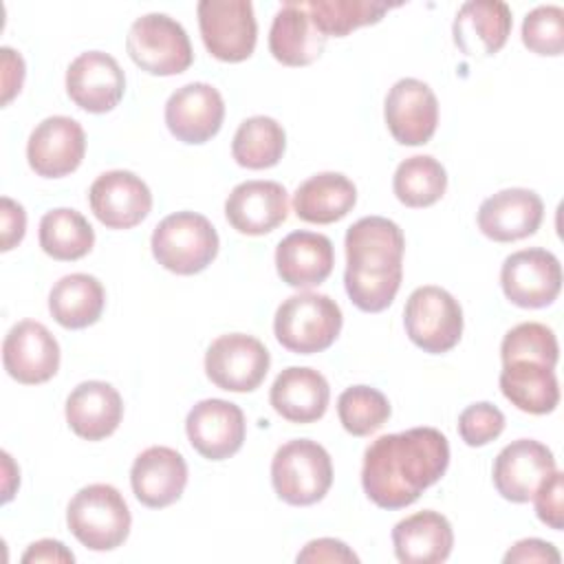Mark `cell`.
<instances>
[{
    "mask_svg": "<svg viewBox=\"0 0 564 564\" xmlns=\"http://www.w3.org/2000/svg\"><path fill=\"white\" fill-rule=\"evenodd\" d=\"M449 465L447 436L436 427L383 434L364 452L361 487L381 509H403L438 482Z\"/></svg>",
    "mask_w": 564,
    "mask_h": 564,
    "instance_id": "obj_1",
    "label": "cell"
},
{
    "mask_svg": "<svg viewBox=\"0 0 564 564\" xmlns=\"http://www.w3.org/2000/svg\"><path fill=\"white\" fill-rule=\"evenodd\" d=\"M344 247V286L350 302L364 313L386 311L403 278L401 227L383 216H364L348 227Z\"/></svg>",
    "mask_w": 564,
    "mask_h": 564,
    "instance_id": "obj_2",
    "label": "cell"
},
{
    "mask_svg": "<svg viewBox=\"0 0 564 564\" xmlns=\"http://www.w3.org/2000/svg\"><path fill=\"white\" fill-rule=\"evenodd\" d=\"M341 308L324 293H295L286 297L273 317L278 341L297 355L326 350L341 330Z\"/></svg>",
    "mask_w": 564,
    "mask_h": 564,
    "instance_id": "obj_3",
    "label": "cell"
},
{
    "mask_svg": "<svg viewBox=\"0 0 564 564\" xmlns=\"http://www.w3.org/2000/svg\"><path fill=\"white\" fill-rule=\"evenodd\" d=\"M66 524L70 533L90 551H112L130 533V509L112 485L95 482L82 487L68 502Z\"/></svg>",
    "mask_w": 564,
    "mask_h": 564,
    "instance_id": "obj_4",
    "label": "cell"
},
{
    "mask_svg": "<svg viewBox=\"0 0 564 564\" xmlns=\"http://www.w3.org/2000/svg\"><path fill=\"white\" fill-rule=\"evenodd\" d=\"M218 245L214 225L196 212L165 216L150 240L154 260L178 275H194L207 269L218 253Z\"/></svg>",
    "mask_w": 564,
    "mask_h": 564,
    "instance_id": "obj_5",
    "label": "cell"
},
{
    "mask_svg": "<svg viewBox=\"0 0 564 564\" xmlns=\"http://www.w3.org/2000/svg\"><path fill=\"white\" fill-rule=\"evenodd\" d=\"M271 482L280 500L293 507L319 502L333 485L328 452L311 441L295 438L278 447L271 460Z\"/></svg>",
    "mask_w": 564,
    "mask_h": 564,
    "instance_id": "obj_6",
    "label": "cell"
},
{
    "mask_svg": "<svg viewBox=\"0 0 564 564\" xmlns=\"http://www.w3.org/2000/svg\"><path fill=\"white\" fill-rule=\"evenodd\" d=\"M130 59L145 73L170 77L189 68L194 51L181 22L165 13L137 18L126 37Z\"/></svg>",
    "mask_w": 564,
    "mask_h": 564,
    "instance_id": "obj_7",
    "label": "cell"
},
{
    "mask_svg": "<svg viewBox=\"0 0 564 564\" xmlns=\"http://www.w3.org/2000/svg\"><path fill=\"white\" fill-rule=\"evenodd\" d=\"M403 324L414 346L441 355L452 350L463 335V308L449 291L434 284L419 286L405 302Z\"/></svg>",
    "mask_w": 564,
    "mask_h": 564,
    "instance_id": "obj_8",
    "label": "cell"
},
{
    "mask_svg": "<svg viewBox=\"0 0 564 564\" xmlns=\"http://www.w3.org/2000/svg\"><path fill=\"white\" fill-rule=\"evenodd\" d=\"M196 13L203 44L216 59L242 62L251 57L258 24L249 0H200Z\"/></svg>",
    "mask_w": 564,
    "mask_h": 564,
    "instance_id": "obj_9",
    "label": "cell"
},
{
    "mask_svg": "<svg viewBox=\"0 0 564 564\" xmlns=\"http://www.w3.org/2000/svg\"><path fill=\"white\" fill-rule=\"evenodd\" d=\"M271 366L264 344L245 333H229L214 339L205 352V372L214 386L227 392L256 390Z\"/></svg>",
    "mask_w": 564,
    "mask_h": 564,
    "instance_id": "obj_10",
    "label": "cell"
},
{
    "mask_svg": "<svg viewBox=\"0 0 564 564\" xmlns=\"http://www.w3.org/2000/svg\"><path fill=\"white\" fill-rule=\"evenodd\" d=\"M500 286L507 300L522 308L549 306L562 289L560 260L540 247L522 249L505 258Z\"/></svg>",
    "mask_w": 564,
    "mask_h": 564,
    "instance_id": "obj_11",
    "label": "cell"
},
{
    "mask_svg": "<svg viewBox=\"0 0 564 564\" xmlns=\"http://www.w3.org/2000/svg\"><path fill=\"white\" fill-rule=\"evenodd\" d=\"M383 117L390 134L401 145H423L432 139L438 123V101L434 90L414 77L392 84L386 95Z\"/></svg>",
    "mask_w": 564,
    "mask_h": 564,
    "instance_id": "obj_12",
    "label": "cell"
},
{
    "mask_svg": "<svg viewBox=\"0 0 564 564\" xmlns=\"http://www.w3.org/2000/svg\"><path fill=\"white\" fill-rule=\"evenodd\" d=\"M86 154L84 128L64 115L40 121L26 141V161L37 176L59 178L75 172Z\"/></svg>",
    "mask_w": 564,
    "mask_h": 564,
    "instance_id": "obj_13",
    "label": "cell"
},
{
    "mask_svg": "<svg viewBox=\"0 0 564 564\" xmlns=\"http://www.w3.org/2000/svg\"><path fill=\"white\" fill-rule=\"evenodd\" d=\"M2 364L7 375L20 383H44L59 368V344L44 324L22 319L2 341Z\"/></svg>",
    "mask_w": 564,
    "mask_h": 564,
    "instance_id": "obj_14",
    "label": "cell"
},
{
    "mask_svg": "<svg viewBox=\"0 0 564 564\" xmlns=\"http://www.w3.org/2000/svg\"><path fill=\"white\" fill-rule=\"evenodd\" d=\"M95 218L108 229H132L152 209V192L134 172L110 170L95 178L88 192Z\"/></svg>",
    "mask_w": 564,
    "mask_h": 564,
    "instance_id": "obj_15",
    "label": "cell"
},
{
    "mask_svg": "<svg viewBox=\"0 0 564 564\" xmlns=\"http://www.w3.org/2000/svg\"><path fill=\"white\" fill-rule=\"evenodd\" d=\"M185 432L192 447L203 458L225 460L242 447L247 423L236 403L225 399H203L187 412Z\"/></svg>",
    "mask_w": 564,
    "mask_h": 564,
    "instance_id": "obj_16",
    "label": "cell"
},
{
    "mask_svg": "<svg viewBox=\"0 0 564 564\" xmlns=\"http://www.w3.org/2000/svg\"><path fill=\"white\" fill-rule=\"evenodd\" d=\"M553 452L533 438H518L494 460V487L511 502H529L538 487L555 471Z\"/></svg>",
    "mask_w": 564,
    "mask_h": 564,
    "instance_id": "obj_17",
    "label": "cell"
},
{
    "mask_svg": "<svg viewBox=\"0 0 564 564\" xmlns=\"http://www.w3.org/2000/svg\"><path fill=\"white\" fill-rule=\"evenodd\" d=\"M225 119V101L218 88L192 82L176 88L165 104L167 130L183 143L198 145L218 134Z\"/></svg>",
    "mask_w": 564,
    "mask_h": 564,
    "instance_id": "obj_18",
    "label": "cell"
},
{
    "mask_svg": "<svg viewBox=\"0 0 564 564\" xmlns=\"http://www.w3.org/2000/svg\"><path fill=\"white\" fill-rule=\"evenodd\" d=\"M66 93L86 112H110L126 93V75L112 55L86 51L66 70Z\"/></svg>",
    "mask_w": 564,
    "mask_h": 564,
    "instance_id": "obj_19",
    "label": "cell"
},
{
    "mask_svg": "<svg viewBox=\"0 0 564 564\" xmlns=\"http://www.w3.org/2000/svg\"><path fill=\"white\" fill-rule=\"evenodd\" d=\"M544 216L542 198L527 187L500 189L478 207V229L496 242H513L538 231Z\"/></svg>",
    "mask_w": 564,
    "mask_h": 564,
    "instance_id": "obj_20",
    "label": "cell"
},
{
    "mask_svg": "<svg viewBox=\"0 0 564 564\" xmlns=\"http://www.w3.org/2000/svg\"><path fill=\"white\" fill-rule=\"evenodd\" d=\"M225 216L236 231L264 236L286 220L289 194L275 181L238 183L225 200Z\"/></svg>",
    "mask_w": 564,
    "mask_h": 564,
    "instance_id": "obj_21",
    "label": "cell"
},
{
    "mask_svg": "<svg viewBox=\"0 0 564 564\" xmlns=\"http://www.w3.org/2000/svg\"><path fill=\"white\" fill-rule=\"evenodd\" d=\"M130 485L137 500L150 509L174 505L187 485L185 458L165 445L143 449L130 469Z\"/></svg>",
    "mask_w": 564,
    "mask_h": 564,
    "instance_id": "obj_22",
    "label": "cell"
},
{
    "mask_svg": "<svg viewBox=\"0 0 564 564\" xmlns=\"http://www.w3.org/2000/svg\"><path fill=\"white\" fill-rule=\"evenodd\" d=\"M454 44L469 57L498 53L511 33V9L500 0H469L454 18Z\"/></svg>",
    "mask_w": 564,
    "mask_h": 564,
    "instance_id": "obj_23",
    "label": "cell"
},
{
    "mask_svg": "<svg viewBox=\"0 0 564 564\" xmlns=\"http://www.w3.org/2000/svg\"><path fill=\"white\" fill-rule=\"evenodd\" d=\"M335 264L330 238L317 231H291L275 247V269L293 289L322 284Z\"/></svg>",
    "mask_w": 564,
    "mask_h": 564,
    "instance_id": "obj_24",
    "label": "cell"
},
{
    "mask_svg": "<svg viewBox=\"0 0 564 564\" xmlns=\"http://www.w3.org/2000/svg\"><path fill=\"white\" fill-rule=\"evenodd\" d=\"M392 544L403 564H438L452 553L454 531L443 513L425 509L394 524Z\"/></svg>",
    "mask_w": 564,
    "mask_h": 564,
    "instance_id": "obj_25",
    "label": "cell"
},
{
    "mask_svg": "<svg viewBox=\"0 0 564 564\" xmlns=\"http://www.w3.org/2000/svg\"><path fill=\"white\" fill-rule=\"evenodd\" d=\"M330 399L328 381L306 366L284 368L269 392L273 410L291 423H313L324 416Z\"/></svg>",
    "mask_w": 564,
    "mask_h": 564,
    "instance_id": "obj_26",
    "label": "cell"
},
{
    "mask_svg": "<svg viewBox=\"0 0 564 564\" xmlns=\"http://www.w3.org/2000/svg\"><path fill=\"white\" fill-rule=\"evenodd\" d=\"M123 416V401L117 388L106 381H84L66 399L68 427L86 441L110 436Z\"/></svg>",
    "mask_w": 564,
    "mask_h": 564,
    "instance_id": "obj_27",
    "label": "cell"
},
{
    "mask_svg": "<svg viewBox=\"0 0 564 564\" xmlns=\"http://www.w3.org/2000/svg\"><path fill=\"white\" fill-rule=\"evenodd\" d=\"M324 44L326 35L313 24L304 2H282L269 31L271 55L284 66H308L322 55Z\"/></svg>",
    "mask_w": 564,
    "mask_h": 564,
    "instance_id": "obj_28",
    "label": "cell"
},
{
    "mask_svg": "<svg viewBox=\"0 0 564 564\" xmlns=\"http://www.w3.org/2000/svg\"><path fill=\"white\" fill-rule=\"evenodd\" d=\"M357 203L355 183L339 172H319L297 185L293 194L295 216L304 223L330 225L341 220Z\"/></svg>",
    "mask_w": 564,
    "mask_h": 564,
    "instance_id": "obj_29",
    "label": "cell"
},
{
    "mask_svg": "<svg viewBox=\"0 0 564 564\" xmlns=\"http://www.w3.org/2000/svg\"><path fill=\"white\" fill-rule=\"evenodd\" d=\"M500 390L511 405L529 414H549L560 403L557 377L553 368L540 361H505L500 370Z\"/></svg>",
    "mask_w": 564,
    "mask_h": 564,
    "instance_id": "obj_30",
    "label": "cell"
},
{
    "mask_svg": "<svg viewBox=\"0 0 564 564\" xmlns=\"http://www.w3.org/2000/svg\"><path fill=\"white\" fill-rule=\"evenodd\" d=\"M106 304V291L95 275L70 273L59 278L48 293V311L53 319L70 330L95 324Z\"/></svg>",
    "mask_w": 564,
    "mask_h": 564,
    "instance_id": "obj_31",
    "label": "cell"
},
{
    "mask_svg": "<svg viewBox=\"0 0 564 564\" xmlns=\"http://www.w3.org/2000/svg\"><path fill=\"white\" fill-rule=\"evenodd\" d=\"M95 245V231L90 223L70 207H57L40 220V247L53 260L70 262L90 253Z\"/></svg>",
    "mask_w": 564,
    "mask_h": 564,
    "instance_id": "obj_32",
    "label": "cell"
},
{
    "mask_svg": "<svg viewBox=\"0 0 564 564\" xmlns=\"http://www.w3.org/2000/svg\"><path fill=\"white\" fill-rule=\"evenodd\" d=\"M286 148L284 128L267 115L245 119L231 141V154L247 170H267L278 165Z\"/></svg>",
    "mask_w": 564,
    "mask_h": 564,
    "instance_id": "obj_33",
    "label": "cell"
},
{
    "mask_svg": "<svg viewBox=\"0 0 564 564\" xmlns=\"http://www.w3.org/2000/svg\"><path fill=\"white\" fill-rule=\"evenodd\" d=\"M392 189L405 207H430L445 194L447 172L434 156L414 154L399 163Z\"/></svg>",
    "mask_w": 564,
    "mask_h": 564,
    "instance_id": "obj_34",
    "label": "cell"
},
{
    "mask_svg": "<svg viewBox=\"0 0 564 564\" xmlns=\"http://www.w3.org/2000/svg\"><path fill=\"white\" fill-rule=\"evenodd\" d=\"M304 7L326 37H344L359 26L377 24L390 11V4L370 0H308Z\"/></svg>",
    "mask_w": 564,
    "mask_h": 564,
    "instance_id": "obj_35",
    "label": "cell"
},
{
    "mask_svg": "<svg viewBox=\"0 0 564 564\" xmlns=\"http://www.w3.org/2000/svg\"><path fill=\"white\" fill-rule=\"evenodd\" d=\"M337 416L348 434L370 436L390 419V403L377 388L352 386L339 394Z\"/></svg>",
    "mask_w": 564,
    "mask_h": 564,
    "instance_id": "obj_36",
    "label": "cell"
},
{
    "mask_svg": "<svg viewBox=\"0 0 564 564\" xmlns=\"http://www.w3.org/2000/svg\"><path fill=\"white\" fill-rule=\"evenodd\" d=\"M560 357L555 333L540 324V322H522L507 330L500 344V359L513 361V359H529L540 361L549 368H555Z\"/></svg>",
    "mask_w": 564,
    "mask_h": 564,
    "instance_id": "obj_37",
    "label": "cell"
},
{
    "mask_svg": "<svg viewBox=\"0 0 564 564\" xmlns=\"http://www.w3.org/2000/svg\"><path fill=\"white\" fill-rule=\"evenodd\" d=\"M522 42L535 55H562L564 51V9L540 4L524 15Z\"/></svg>",
    "mask_w": 564,
    "mask_h": 564,
    "instance_id": "obj_38",
    "label": "cell"
},
{
    "mask_svg": "<svg viewBox=\"0 0 564 564\" xmlns=\"http://www.w3.org/2000/svg\"><path fill=\"white\" fill-rule=\"evenodd\" d=\"M505 430V414L489 401L467 405L458 416V434L469 447H482Z\"/></svg>",
    "mask_w": 564,
    "mask_h": 564,
    "instance_id": "obj_39",
    "label": "cell"
},
{
    "mask_svg": "<svg viewBox=\"0 0 564 564\" xmlns=\"http://www.w3.org/2000/svg\"><path fill=\"white\" fill-rule=\"evenodd\" d=\"M533 500H535V513L538 518L560 531L564 527V507H562V500H564V489H562V471H553L540 487L538 491L533 494Z\"/></svg>",
    "mask_w": 564,
    "mask_h": 564,
    "instance_id": "obj_40",
    "label": "cell"
},
{
    "mask_svg": "<svg viewBox=\"0 0 564 564\" xmlns=\"http://www.w3.org/2000/svg\"><path fill=\"white\" fill-rule=\"evenodd\" d=\"M297 562H359L352 549L335 538H317L311 540L295 557Z\"/></svg>",
    "mask_w": 564,
    "mask_h": 564,
    "instance_id": "obj_41",
    "label": "cell"
},
{
    "mask_svg": "<svg viewBox=\"0 0 564 564\" xmlns=\"http://www.w3.org/2000/svg\"><path fill=\"white\" fill-rule=\"evenodd\" d=\"M505 564H516V562H551V564H560V551L551 544L544 542L540 538H524L518 540L507 553H505Z\"/></svg>",
    "mask_w": 564,
    "mask_h": 564,
    "instance_id": "obj_42",
    "label": "cell"
},
{
    "mask_svg": "<svg viewBox=\"0 0 564 564\" xmlns=\"http://www.w3.org/2000/svg\"><path fill=\"white\" fill-rule=\"evenodd\" d=\"M0 218H2V251H11L26 231V212L20 203H15L9 196H2L0 200Z\"/></svg>",
    "mask_w": 564,
    "mask_h": 564,
    "instance_id": "obj_43",
    "label": "cell"
},
{
    "mask_svg": "<svg viewBox=\"0 0 564 564\" xmlns=\"http://www.w3.org/2000/svg\"><path fill=\"white\" fill-rule=\"evenodd\" d=\"M2 53V104L7 106L22 88V82H24V59L20 53H15L13 48L9 46H2L0 48Z\"/></svg>",
    "mask_w": 564,
    "mask_h": 564,
    "instance_id": "obj_44",
    "label": "cell"
},
{
    "mask_svg": "<svg viewBox=\"0 0 564 564\" xmlns=\"http://www.w3.org/2000/svg\"><path fill=\"white\" fill-rule=\"evenodd\" d=\"M22 564H31V562H66L73 564L75 555L59 542V540H37L33 544H29V549L22 553Z\"/></svg>",
    "mask_w": 564,
    "mask_h": 564,
    "instance_id": "obj_45",
    "label": "cell"
}]
</instances>
